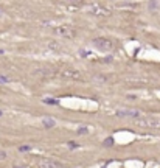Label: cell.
Instances as JSON below:
<instances>
[{
	"mask_svg": "<svg viewBox=\"0 0 160 168\" xmlns=\"http://www.w3.org/2000/svg\"><path fill=\"white\" fill-rule=\"evenodd\" d=\"M10 81V78L8 76H3V75H0V82H8Z\"/></svg>",
	"mask_w": 160,
	"mask_h": 168,
	"instance_id": "obj_15",
	"label": "cell"
},
{
	"mask_svg": "<svg viewBox=\"0 0 160 168\" xmlns=\"http://www.w3.org/2000/svg\"><path fill=\"white\" fill-rule=\"evenodd\" d=\"M117 115L120 117H134V118H138L140 117V112L137 109H121L117 112Z\"/></svg>",
	"mask_w": 160,
	"mask_h": 168,
	"instance_id": "obj_5",
	"label": "cell"
},
{
	"mask_svg": "<svg viewBox=\"0 0 160 168\" xmlns=\"http://www.w3.org/2000/svg\"><path fill=\"white\" fill-rule=\"evenodd\" d=\"M93 45L98 50H101V51H107V50L113 48V44L109 39H106V37H95V39H93Z\"/></svg>",
	"mask_w": 160,
	"mask_h": 168,
	"instance_id": "obj_1",
	"label": "cell"
},
{
	"mask_svg": "<svg viewBox=\"0 0 160 168\" xmlns=\"http://www.w3.org/2000/svg\"><path fill=\"white\" fill-rule=\"evenodd\" d=\"M14 168H25V165H20V166L19 165H14Z\"/></svg>",
	"mask_w": 160,
	"mask_h": 168,
	"instance_id": "obj_18",
	"label": "cell"
},
{
	"mask_svg": "<svg viewBox=\"0 0 160 168\" xmlns=\"http://www.w3.org/2000/svg\"><path fill=\"white\" fill-rule=\"evenodd\" d=\"M0 117H2V110H0Z\"/></svg>",
	"mask_w": 160,
	"mask_h": 168,
	"instance_id": "obj_19",
	"label": "cell"
},
{
	"mask_svg": "<svg viewBox=\"0 0 160 168\" xmlns=\"http://www.w3.org/2000/svg\"><path fill=\"white\" fill-rule=\"evenodd\" d=\"M67 2H72V3H83L84 0H67Z\"/></svg>",
	"mask_w": 160,
	"mask_h": 168,
	"instance_id": "obj_17",
	"label": "cell"
},
{
	"mask_svg": "<svg viewBox=\"0 0 160 168\" xmlns=\"http://www.w3.org/2000/svg\"><path fill=\"white\" fill-rule=\"evenodd\" d=\"M34 73H36V75H45V76H48V75H50L47 69H45V70H44V69H41V70H36Z\"/></svg>",
	"mask_w": 160,
	"mask_h": 168,
	"instance_id": "obj_11",
	"label": "cell"
},
{
	"mask_svg": "<svg viewBox=\"0 0 160 168\" xmlns=\"http://www.w3.org/2000/svg\"><path fill=\"white\" fill-rule=\"evenodd\" d=\"M138 125L143 128H160V120L157 118H140Z\"/></svg>",
	"mask_w": 160,
	"mask_h": 168,
	"instance_id": "obj_4",
	"label": "cell"
},
{
	"mask_svg": "<svg viewBox=\"0 0 160 168\" xmlns=\"http://www.w3.org/2000/svg\"><path fill=\"white\" fill-rule=\"evenodd\" d=\"M55 125H56V121L53 120L51 117H45V118H44V126H45V128H53Z\"/></svg>",
	"mask_w": 160,
	"mask_h": 168,
	"instance_id": "obj_7",
	"label": "cell"
},
{
	"mask_svg": "<svg viewBox=\"0 0 160 168\" xmlns=\"http://www.w3.org/2000/svg\"><path fill=\"white\" fill-rule=\"evenodd\" d=\"M157 8H158V3L155 2V0H151V2H149V9H151V11H155Z\"/></svg>",
	"mask_w": 160,
	"mask_h": 168,
	"instance_id": "obj_8",
	"label": "cell"
},
{
	"mask_svg": "<svg viewBox=\"0 0 160 168\" xmlns=\"http://www.w3.org/2000/svg\"><path fill=\"white\" fill-rule=\"evenodd\" d=\"M30 149H31V146H30V145H22V146H19V151H22V153L30 151Z\"/></svg>",
	"mask_w": 160,
	"mask_h": 168,
	"instance_id": "obj_10",
	"label": "cell"
},
{
	"mask_svg": "<svg viewBox=\"0 0 160 168\" xmlns=\"http://www.w3.org/2000/svg\"><path fill=\"white\" fill-rule=\"evenodd\" d=\"M5 159H6V151L0 149V160H5Z\"/></svg>",
	"mask_w": 160,
	"mask_h": 168,
	"instance_id": "obj_14",
	"label": "cell"
},
{
	"mask_svg": "<svg viewBox=\"0 0 160 168\" xmlns=\"http://www.w3.org/2000/svg\"><path fill=\"white\" fill-rule=\"evenodd\" d=\"M38 166L39 168H62V163L55 160V159H41Z\"/></svg>",
	"mask_w": 160,
	"mask_h": 168,
	"instance_id": "obj_2",
	"label": "cell"
},
{
	"mask_svg": "<svg viewBox=\"0 0 160 168\" xmlns=\"http://www.w3.org/2000/svg\"><path fill=\"white\" fill-rule=\"evenodd\" d=\"M68 146H70V148H72V149H75V148H78L79 145H78L76 142H68Z\"/></svg>",
	"mask_w": 160,
	"mask_h": 168,
	"instance_id": "obj_16",
	"label": "cell"
},
{
	"mask_svg": "<svg viewBox=\"0 0 160 168\" xmlns=\"http://www.w3.org/2000/svg\"><path fill=\"white\" fill-rule=\"evenodd\" d=\"M44 103H48V104H58V100H51V98H47V100H44Z\"/></svg>",
	"mask_w": 160,
	"mask_h": 168,
	"instance_id": "obj_13",
	"label": "cell"
},
{
	"mask_svg": "<svg viewBox=\"0 0 160 168\" xmlns=\"http://www.w3.org/2000/svg\"><path fill=\"white\" fill-rule=\"evenodd\" d=\"M87 132H89L87 128H79L78 129V135H83V134H87Z\"/></svg>",
	"mask_w": 160,
	"mask_h": 168,
	"instance_id": "obj_12",
	"label": "cell"
},
{
	"mask_svg": "<svg viewBox=\"0 0 160 168\" xmlns=\"http://www.w3.org/2000/svg\"><path fill=\"white\" fill-rule=\"evenodd\" d=\"M112 145H113V138L112 137H109V138L104 140V146H112Z\"/></svg>",
	"mask_w": 160,
	"mask_h": 168,
	"instance_id": "obj_9",
	"label": "cell"
},
{
	"mask_svg": "<svg viewBox=\"0 0 160 168\" xmlns=\"http://www.w3.org/2000/svg\"><path fill=\"white\" fill-rule=\"evenodd\" d=\"M56 34L59 36H64V37H73L75 36V30L72 26H68V25H62V26H58L56 30H55Z\"/></svg>",
	"mask_w": 160,
	"mask_h": 168,
	"instance_id": "obj_3",
	"label": "cell"
},
{
	"mask_svg": "<svg viewBox=\"0 0 160 168\" xmlns=\"http://www.w3.org/2000/svg\"><path fill=\"white\" fill-rule=\"evenodd\" d=\"M62 75H64L65 78H73V79H79V78H81L79 72H76V70H65Z\"/></svg>",
	"mask_w": 160,
	"mask_h": 168,
	"instance_id": "obj_6",
	"label": "cell"
}]
</instances>
